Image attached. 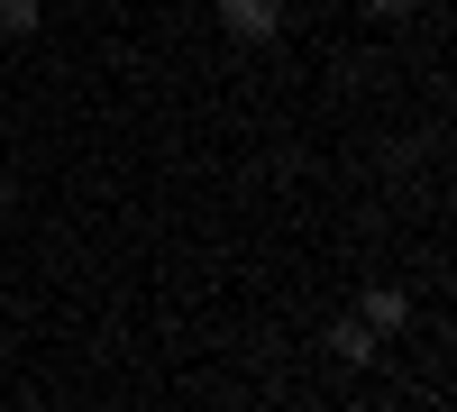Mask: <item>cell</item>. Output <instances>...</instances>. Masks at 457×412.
Wrapping results in <instances>:
<instances>
[{
  "mask_svg": "<svg viewBox=\"0 0 457 412\" xmlns=\"http://www.w3.org/2000/svg\"><path fill=\"white\" fill-rule=\"evenodd\" d=\"M211 10H220V28L238 46H275L284 37V0H211Z\"/></svg>",
  "mask_w": 457,
  "mask_h": 412,
  "instance_id": "1",
  "label": "cell"
},
{
  "mask_svg": "<svg viewBox=\"0 0 457 412\" xmlns=\"http://www.w3.org/2000/svg\"><path fill=\"white\" fill-rule=\"evenodd\" d=\"M320 349H329L338 366H375V349H385V340H375V330H366L357 312H338V321L320 330Z\"/></svg>",
  "mask_w": 457,
  "mask_h": 412,
  "instance_id": "2",
  "label": "cell"
},
{
  "mask_svg": "<svg viewBox=\"0 0 457 412\" xmlns=\"http://www.w3.org/2000/svg\"><path fill=\"white\" fill-rule=\"evenodd\" d=\"M357 321L375 330V340H394V330H411V293H403V284H375L366 303H357Z\"/></svg>",
  "mask_w": 457,
  "mask_h": 412,
  "instance_id": "3",
  "label": "cell"
},
{
  "mask_svg": "<svg viewBox=\"0 0 457 412\" xmlns=\"http://www.w3.org/2000/svg\"><path fill=\"white\" fill-rule=\"evenodd\" d=\"M37 28H46L37 0H0V37H10V46H19V37H37Z\"/></svg>",
  "mask_w": 457,
  "mask_h": 412,
  "instance_id": "4",
  "label": "cell"
},
{
  "mask_svg": "<svg viewBox=\"0 0 457 412\" xmlns=\"http://www.w3.org/2000/svg\"><path fill=\"white\" fill-rule=\"evenodd\" d=\"M357 10H366V19H385V28H394V19H411V10H421V0H357Z\"/></svg>",
  "mask_w": 457,
  "mask_h": 412,
  "instance_id": "5",
  "label": "cell"
},
{
  "mask_svg": "<svg viewBox=\"0 0 457 412\" xmlns=\"http://www.w3.org/2000/svg\"><path fill=\"white\" fill-rule=\"evenodd\" d=\"M0 220H19V183L10 174H0Z\"/></svg>",
  "mask_w": 457,
  "mask_h": 412,
  "instance_id": "6",
  "label": "cell"
}]
</instances>
